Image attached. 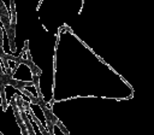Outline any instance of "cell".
Wrapping results in <instances>:
<instances>
[{
  "label": "cell",
  "instance_id": "1",
  "mask_svg": "<svg viewBox=\"0 0 154 135\" xmlns=\"http://www.w3.org/2000/svg\"><path fill=\"white\" fill-rule=\"evenodd\" d=\"M22 92L23 93H25V94H30L34 99H40L41 98V95L37 93V87H35V86H28V84H25L24 87H22Z\"/></svg>",
  "mask_w": 154,
  "mask_h": 135
},
{
  "label": "cell",
  "instance_id": "2",
  "mask_svg": "<svg viewBox=\"0 0 154 135\" xmlns=\"http://www.w3.org/2000/svg\"><path fill=\"white\" fill-rule=\"evenodd\" d=\"M0 28H1V31H2V36H4V39H2V48H4V53H6V54H11L10 46L6 43V42H7V31H6L5 25H4V23H2L1 20H0Z\"/></svg>",
  "mask_w": 154,
  "mask_h": 135
},
{
  "label": "cell",
  "instance_id": "3",
  "mask_svg": "<svg viewBox=\"0 0 154 135\" xmlns=\"http://www.w3.org/2000/svg\"><path fill=\"white\" fill-rule=\"evenodd\" d=\"M6 63H7V74H12L14 71V69L17 68V61L11 58H7Z\"/></svg>",
  "mask_w": 154,
  "mask_h": 135
},
{
  "label": "cell",
  "instance_id": "4",
  "mask_svg": "<svg viewBox=\"0 0 154 135\" xmlns=\"http://www.w3.org/2000/svg\"><path fill=\"white\" fill-rule=\"evenodd\" d=\"M28 55H29V54H28V51H26V46H25V48H24V51H23V53L20 54V57H19V58H20L22 60H28V59H29V58H28Z\"/></svg>",
  "mask_w": 154,
  "mask_h": 135
}]
</instances>
